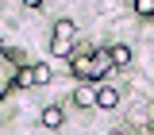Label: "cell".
<instances>
[{"label":"cell","mask_w":154,"mask_h":135,"mask_svg":"<svg viewBox=\"0 0 154 135\" xmlns=\"http://www.w3.org/2000/svg\"><path fill=\"white\" fill-rule=\"evenodd\" d=\"M108 66H112L108 50H93V54H73V62H69V70H73V77H77V81H100V77L108 74Z\"/></svg>","instance_id":"1"},{"label":"cell","mask_w":154,"mask_h":135,"mask_svg":"<svg viewBox=\"0 0 154 135\" xmlns=\"http://www.w3.org/2000/svg\"><path fill=\"white\" fill-rule=\"evenodd\" d=\"M73 39H77L73 19H58V23H54V42H50V50H54L58 58H73Z\"/></svg>","instance_id":"2"},{"label":"cell","mask_w":154,"mask_h":135,"mask_svg":"<svg viewBox=\"0 0 154 135\" xmlns=\"http://www.w3.org/2000/svg\"><path fill=\"white\" fill-rule=\"evenodd\" d=\"M12 85H16V89H31V85H38V81H35V66H16Z\"/></svg>","instance_id":"3"},{"label":"cell","mask_w":154,"mask_h":135,"mask_svg":"<svg viewBox=\"0 0 154 135\" xmlns=\"http://www.w3.org/2000/svg\"><path fill=\"white\" fill-rule=\"evenodd\" d=\"M119 104V93L112 85H96V108H116Z\"/></svg>","instance_id":"4"},{"label":"cell","mask_w":154,"mask_h":135,"mask_svg":"<svg viewBox=\"0 0 154 135\" xmlns=\"http://www.w3.org/2000/svg\"><path fill=\"white\" fill-rule=\"evenodd\" d=\"M108 58H112V66H131V46H123V42H116L112 50H108Z\"/></svg>","instance_id":"5"},{"label":"cell","mask_w":154,"mask_h":135,"mask_svg":"<svg viewBox=\"0 0 154 135\" xmlns=\"http://www.w3.org/2000/svg\"><path fill=\"white\" fill-rule=\"evenodd\" d=\"M73 100L81 104V108H89V104H96V89H77V93H73Z\"/></svg>","instance_id":"6"},{"label":"cell","mask_w":154,"mask_h":135,"mask_svg":"<svg viewBox=\"0 0 154 135\" xmlns=\"http://www.w3.org/2000/svg\"><path fill=\"white\" fill-rule=\"evenodd\" d=\"M42 124L46 127H62V108H46L42 112Z\"/></svg>","instance_id":"7"},{"label":"cell","mask_w":154,"mask_h":135,"mask_svg":"<svg viewBox=\"0 0 154 135\" xmlns=\"http://www.w3.org/2000/svg\"><path fill=\"white\" fill-rule=\"evenodd\" d=\"M135 12H139L143 19H150L154 16V0H135Z\"/></svg>","instance_id":"8"},{"label":"cell","mask_w":154,"mask_h":135,"mask_svg":"<svg viewBox=\"0 0 154 135\" xmlns=\"http://www.w3.org/2000/svg\"><path fill=\"white\" fill-rule=\"evenodd\" d=\"M35 81H38V85L50 81V66H35Z\"/></svg>","instance_id":"9"},{"label":"cell","mask_w":154,"mask_h":135,"mask_svg":"<svg viewBox=\"0 0 154 135\" xmlns=\"http://www.w3.org/2000/svg\"><path fill=\"white\" fill-rule=\"evenodd\" d=\"M23 4H27V8H42V0H23Z\"/></svg>","instance_id":"10"},{"label":"cell","mask_w":154,"mask_h":135,"mask_svg":"<svg viewBox=\"0 0 154 135\" xmlns=\"http://www.w3.org/2000/svg\"><path fill=\"white\" fill-rule=\"evenodd\" d=\"M0 54H4V42H0Z\"/></svg>","instance_id":"11"}]
</instances>
